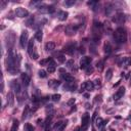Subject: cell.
Wrapping results in <instances>:
<instances>
[{
  "label": "cell",
  "instance_id": "cell-23",
  "mask_svg": "<svg viewBox=\"0 0 131 131\" xmlns=\"http://www.w3.org/2000/svg\"><path fill=\"white\" fill-rule=\"evenodd\" d=\"M104 49H105V52L106 55H110L112 53V46H111L110 43H105L104 46Z\"/></svg>",
  "mask_w": 131,
  "mask_h": 131
},
{
  "label": "cell",
  "instance_id": "cell-21",
  "mask_svg": "<svg viewBox=\"0 0 131 131\" xmlns=\"http://www.w3.org/2000/svg\"><path fill=\"white\" fill-rule=\"evenodd\" d=\"M29 114H30V106L29 105H26L25 106V110L23 112V116H22V119L25 120V119H27L29 117Z\"/></svg>",
  "mask_w": 131,
  "mask_h": 131
},
{
  "label": "cell",
  "instance_id": "cell-1",
  "mask_svg": "<svg viewBox=\"0 0 131 131\" xmlns=\"http://www.w3.org/2000/svg\"><path fill=\"white\" fill-rule=\"evenodd\" d=\"M20 57L18 55V53L13 48L8 51L7 59H6V69L7 72L11 75H15L20 72Z\"/></svg>",
  "mask_w": 131,
  "mask_h": 131
},
{
  "label": "cell",
  "instance_id": "cell-28",
  "mask_svg": "<svg viewBox=\"0 0 131 131\" xmlns=\"http://www.w3.org/2000/svg\"><path fill=\"white\" fill-rule=\"evenodd\" d=\"M52 60V59H50V57H48V59H41L39 61L40 66H48L49 64H50V61Z\"/></svg>",
  "mask_w": 131,
  "mask_h": 131
},
{
  "label": "cell",
  "instance_id": "cell-51",
  "mask_svg": "<svg viewBox=\"0 0 131 131\" xmlns=\"http://www.w3.org/2000/svg\"><path fill=\"white\" fill-rule=\"evenodd\" d=\"M96 115H97V112H95V113H94V115H93V119L96 117Z\"/></svg>",
  "mask_w": 131,
  "mask_h": 131
},
{
  "label": "cell",
  "instance_id": "cell-42",
  "mask_svg": "<svg viewBox=\"0 0 131 131\" xmlns=\"http://www.w3.org/2000/svg\"><path fill=\"white\" fill-rule=\"evenodd\" d=\"M75 3H76L75 0H69V1H66V2H65V4H66V5H68V6H72V5H74Z\"/></svg>",
  "mask_w": 131,
  "mask_h": 131
},
{
  "label": "cell",
  "instance_id": "cell-32",
  "mask_svg": "<svg viewBox=\"0 0 131 131\" xmlns=\"http://www.w3.org/2000/svg\"><path fill=\"white\" fill-rule=\"evenodd\" d=\"M60 94H52L51 95V99L52 101H54V102H57V101H59L60 100Z\"/></svg>",
  "mask_w": 131,
  "mask_h": 131
},
{
  "label": "cell",
  "instance_id": "cell-19",
  "mask_svg": "<svg viewBox=\"0 0 131 131\" xmlns=\"http://www.w3.org/2000/svg\"><path fill=\"white\" fill-rule=\"evenodd\" d=\"M55 48V43L54 42H47L45 44V49L47 51H52Z\"/></svg>",
  "mask_w": 131,
  "mask_h": 131
},
{
  "label": "cell",
  "instance_id": "cell-46",
  "mask_svg": "<svg viewBox=\"0 0 131 131\" xmlns=\"http://www.w3.org/2000/svg\"><path fill=\"white\" fill-rule=\"evenodd\" d=\"M94 85H96V86H100V80H99V79H96L95 81H94Z\"/></svg>",
  "mask_w": 131,
  "mask_h": 131
},
{
  "label": "cell",
  "instance_id": "cell-22",
  "mask_svg": "<svg viewBox=\"0 0 131 131\" xmlns=\"http://www.w3.org/2000/svg\"><path fill=\"white\" fill-rule=\"evenodd\" d=\"M42 38H43V32L41 30H38L35 33V39L37 41H39V42H41V41H42Z\"/></svg>",
  "mask_w": 131,
  "mask_h": 131
},
{
  "label": "cell",
  "instance_id": "cell-17",
  "mask_svg": "<svg viewBox=\"0 0 131 131\" xmlns=\"http://www.w3.org/2000/svg\"><path fill=\"white\" fill-rule=\"evenodd\" d=\"M59 84H60V83H59V81L54 80V79H53V80H50V81L48 82V86H49L50 88H53V89H55V88L59 87Z\"/></svg>",
  "mask_w": 131,
  "mask_h": 131
},
{
  "label": "cell",
  "instance_id": "cell-20",
  "mask_svg": "<svg viewBox=\"0 0 131 131\" xmlns=\"http://www.w3.org/2000/svg\"><path fill=\"white\" fill-rule=\"evenodd\" d=\"M55 71V63L53 60L50 61V64L48 65V67H47V72L48 73H54Z\"/></svg>",
  "mask_w": 131,
  "mask_h": 131
},
{
  "label": "cell",
  "instance_id": "cell-54",
  "mask_svg": "<svg viewBox=\"0 0 131 131\" xmlns=\"http://www.w3.org/2000/svg\"><path fill=\"white\" fill-rule=\"evenodd\" d=\"M92 131H95V130H94V129H92Z\"/></svg>",
  "mask_w": 131,
  "mask_h": 131
},
{
  "label": "cell",
  "instance_id": "cell-13",
  "mask_svg": "<svg viewBox=\"0 0 131 131\" xmlns=\"http://www.w3.org/2000/svg\"><path fill=\"white\" fill-rule=\"evenodd\" d=\"M20 79H22V82H23V85L24 86H29L30 85V82H31V79H30V77H29L28 74L26 73H23L22 75H20Z\"/></svg>",
  "mask_w": 131,
  "mask_h": 131
},
{
  "label": "cell",
  "instance_id": "cell-41",
  "mask_svg": "<svg viewBox=\"0 0 131 131\" xmlns=\"http://www.w3.org/2000/svg\"><path fill=\"white\" fill-rule=\"evenodd\" d=\"M33 23H34V18H30V19L27 20L26 25H27L28 27H30V26H32V25H33Z\"/></svg>",
  "mask_w": 131,
  "mask_h": 131
},
{
  "label": "cell",
  "instance_id": "cell-39",
  "mask_svg": "<svg viewBox=\"0 0 131 131\" xmlns=\"http://www.w3.org/2000/svg\"><path fill=\"white\" fill-rule=\"evenodd\" d=\"M38 74H39V77L40 78H46L47 77V74H46V72H45L44 70H40Z\"/></svg>",
  "mask_w": 131,
  "mask_h": 131
},
{
  "label": "cell",
  "instance_id": "cell-35",
  "mask_svg": "<svg viewBox=\"0 0 131 131\" xmlns=\"http://www.w3.org/2000/svg\"><path fill=\"white\" fill-rule=\"evenodd\" d=\"M25 131H34V127L27 123V124H25Z\"/></svg>",
  "mask_w": 131,
  "mask_h": 131
},
{
  "label": "cell",
  "instance_id": "cell-3",
  "mask_svg": "<svg viewBox=\"0 0 131 131\" xmlns=\"http://www.w3.org/2000/svg\"><path fill=\"white\" fill-rule=\"evenodd\" d=\"M14 41H15V36H14V33L13 32H9L8 34H6L5 36V43H6V46L7 48L9 49H12L14 45Z\"/></svg>",
  "mask_w": 131,
  "mask_h": 131
},
{
  "label": "cell",
  "instance_id": "cell-10",
  "mask_svg": "<svg viewBox=\"0 0 131 131\" xmlns=\"http://www.w3.org/2000/svg\"><path fill=\"white\" fill-rule=\"evenodd\" d=\"M91 61H92V59L90 56L82 57V59L80 60V68L81 69H86L87 67H89V65H90Z\"/></svg>",
  "mask_w": 131,
  "mask_h": 131
},
{
  "label": "cell",
  "instance_id": "cell-36",
  "mask_svg": "<svg viewBox=\"0 0 131 131\" xmlns=\"http://www.w3.org/2000/svg\"><path fill=\"white\" fill-rule=\"evenodd\" d=\"M66 66H67V68H69V69H73L74 60H73V59H69V60H67V63H66Z\"/></svg>",
  "mask_w": 131,
  "mask_h": 131
},
{
  "label": "cell",
  "instance_id": "cell-33",
  "mask_svg": "<svg viewBox=\"0 0 131 131\" xmlns=\"http://www.w3.org/2000/svg\"><path fill=\"white\" fill-rule=\"evenodd\" d=\"M56 56H57L56 59H57V60H59V63L63 64V63H65V61H66V56L64 54H57Z\"/></svg>",
  "mask_w": 131,
  "mask_h": 131
},
{
  "label": "cell",
  "instance_id": "cell-14",
  "mask_svg": "<svg viewBox=\"0 0 131 131\" xmlns=\"http://www.w3.org/2000/svg\"><path fill=\"white\" fill-rule=\"evenodd\" d=\"M66 126H67V121H59L55 124L54 129L56 131H64V129L66 128Z\"/></svg>",
  "mask_w": 131,
  "mask_h": 131
},
{
  "label": "cell",
  "instance_id": "cell-47",
  "mask_svg": "<svg viewBox=\"0 0 131 131\" xmlns=\"http://www.w3.org/2000/svg\"><path fill=\"white\" fill-rule=\"evenodd\" d=\"M32 101H33V102H38V101H39L38 97H37V96H33V97H32Z\"/></svg>",
  "mask_w": 131,
  "mask_h": 131
},
{
  "label": "cell",
  "instance_id": "cell-48",
  "mask_svg": "<svg viewBox=\"0 0 131 131\" xmlns=\"http://www.w3.org/2000/svg\"><path fill=\"white\" fill-rule=\"evenodd\" d=\"M0 4H1V8L3 9V8L5 7V5H6V2H4V1H2V0H1V1H0Z\"/></svg>",
  "mask_w": 131,
  "mask_h": 131
},
{
  "label": "cell",
  "instance_id": "cell-15",
  "mask_svg": "<svg viewBox=\"0 0 131 131\" xmlns=\"http://www.w3.org/2000/svg\"><path fill=\"white\" fill-rule=\"evenodd\" d=\"M61 77H63V79L66 81V83H73L74 80H75L74 77L69 73H64L63 75H61Z\"/></svg>",
  "mask_w": 131,
  "mask_h": 131
},
{
  "label": "cell",
  "instance_id": "cell-6",
  "mask_svg": "<svg viewBox=\"0 0 131 131\" xmlns=\"http://www.w3.org/2000/svg\"><path fill=\"white\" fill-rule=\"evenodd\" d=\"M76 49V44L75 42H70L68 44H66L65 46L63 47V51L66 52L67 54H73L74 51Z\"/></svg>",
  "mask_w": 131,
  "mask_h": 131
},
{
  "label": "cell",
  "instance_id": "cell-37",
  "mask_svg": "<svg viewBox=\"0 0 131 131\" xmlns=\"http://www.w3.org/2000/svg\"><path fill=\"white\" fill-rule=\"evenodd\" d=\"M29 5L30 6H37V8H38L39 6H41V2L40 1H31Z\"/></svg>",
  "mask_w": 131,
  "mask_h": 131
},
{
  "label": "cell",
  "instance_id": "cell-4",
  "mask_svg": "<svg viewBox=\"0 0 131 131\" xmlns=\"http://www.w3.org/2000/svg\"><path fill=\"white\" fill-rule=\"evenodd\" d=\"M28 38H29V33H28V31L24 30L20 37V45L22 48H25L28 45V43H29Z\"/></svg>",
  "mask_w": 131,
  "mask_h": 131
},
{
  "label": "cell",
  "instance_id": "cell-40",
  "mask_svg": "<svg viewBox=\"0 0 131 131\" xmlns=\"http://www.w3.org/2000/svg\"><path fill=\"white\" fill-rule=\"evenodd\" d=\"M85 70H86V74H87V75H90V74H92V73H93V71H94V69L91 67V66H89V67H87Z\"/></svg>",
  "mask_w": 131,
  "mask_h": 131
},
{
  "label": "cell",
  "instance_id": "cell-26",
  "mask_svg": "<svg viewBox=\"0 0 131 131\" xmlns=\"http://www.w3.org/2000/svg\"><path fill=\"white\" fill-rule=\"evenodd\" d=\"M94 89V83L91 81H86V90L87 91H92V90Z\"/></svg>",
  "mask_w": 131,
  "mask_h": 131
},
{
  "label": "cell",
  "instance_id": "cell-27",
  "mask_svg": "<svg viewBox=\"0 0 131 131\" xmlns=\"http://www.w3.org/2000/svg\"><path fill=\"white\" fill-rule=\"evenodd\" d=\"M38 12L40 13H48V6L46 5H41L38 7Z\"/></svg>",
  "mask_w": 131,
  "mask_h": 131
},
{
  "label": "cell",
  "instance_id": "cell-30",
  "mask_svg": "<svg viewBox=\"0 0 131 131\" xmlns=\"http://www.w3.org/2000/svg\"><path fill=\"white\" fill-rule=\"evenodd\" d=\"M114 10V7L112 5V3L111 4H108V5L105 6V14H111V12Z\"/></svg>",
  "mask_w": 131,
  "mask_h": 131
},
{
  "label": "cell",
  "instance_id": "cell-11",
  "mask_svg": "<svg viewBox=\"0 0 131 131\" xmlns=\"http://www.w3.org/2000/svg\"><path fill=\"white\" fill-rule=\"evenodd\" d=\"M15 15L19 16V18H26V16L29 15V11L23 7H18L15 9Z\"/></svg>",
  "mask_w": 131,
  "mask_h": 131
},
{
  "label": "cell",
  "instance_id": "cell-24",
  "mask_svg": "<svg viewBox=\"0 0 131 131\" xmlns=\"http://www.w3.org/2000/svg\"><path fill=\"white\" fill-rule=\"evenodd\" d=\"M19 126H20V123L18 120H14L12 121V125H11V128H10V131H18L19 129Z\"/></svg>",
  "mask_w": 131,
  "mask_h": 131
},
{
  "label": "cell",
  "instance_id": "cell-7",
  "mask_svg": "<svg viewBox=\"0 0 131 131\" xmlns=\"http://www.w3.org/2000/svg\"><path fill=\"white\" fill-rule=\"evenodd\" d=\"M78 31V26L76 25H69V26L66 27L65 33L67 36H74Z\"/></svg>",
  "mask_w": 131,
  "mask_h": 131
},
{
  "label": "cell",
  "instance_id": "cell-44",
  "mask_svg": "<svg viewBox=\"0 0 131 131\" xmlns=\"http://www.w3.org/2000/svg\"><path fill=\"white\" fill-rule=\"evenodd\" d=\"M85 90H86V82H84V83L81 85V87H80V92H84Z\"/></svg>",
  "mask_w": 131,
  "mask_h": 131
},
{
  "label": "cell",
  "instance_id": "cell-49",
  "mask_svg": "<svg viewBox=\"0 0 131 131\" xmlns=\"http://www.w3.org/2000/svg\"><path fill=\"white\" fill-rule=\"evenodd\" d=\"M74 102H75V99H74V98H72L71 100H69V102H68V104H69L70 105H73V104H74Z\"/></svg>",
  "mask_w": 131,
  "mask_h": 131
},
{
  "label": "cell",
  "instance_id": "cell-8",
  "mask_svg": "<svg viewBox=\"0 0 131 131\" xmlns=\"http://www.w3.org/2000/svg\"><path fill=\"white\" fill-rule=\"evenodd\" d=\"M10 87H11L12 90H13V92L16 93V95H19V94L22 93V88H20V85L19 84V82L16 80H12L11 81Z\"/></svg>",
  "mask_w": 131,
  "mask_h": 131
},
{
  "label": "cell",
  "instance_id": "cell-2",
  "mask_svg": "<svg viewBox=\"0 0 131 131\" xmlns=\"http://www.w3.org/2000/svg\"><path fill=\"white\" fill-rule=\"evenodd\" d=\"M114 39L117 43L123 44L127 41V33L124 28H118L114 32Z\"/></svg>",
  "mask_w": 131,
  "mask_h": 131
},
{
  "label": "cell",
  "instance_id": "cell-9",
  "mask_svg": "<svg viewBox=\"0 0 131 131\" xmlns=\"http://www.w3.org/2000/svg\"><path fill=\"white\" fill-rule=\"evenodd\" d=\"M125 20H126L125 14L122 13V12H119V13H117V14L113 18V22L116 23V24L121 25V24H123V23L125 22Z\"/></svg>",
  "mask_w": 131,
  "mask_h": 131
},
{
  "label": "cell",
  "instance_id": "cell-52",
  "mask_svg": "<svg viewBox=\"0 0 131 131\" xmlns=\"http://www.w3.org/2000/svg\"><path fill=\"white\" fill-rule=\"evenodd\" d=\"M79 130H80V128H79V127H77V128L75 129V131H79Z\"/></svg>",
  "mask_w": 131,
  "mask_h": 131
},
{
  "label": "cell",
  "instance_id": "cell-50",
  "mask_svg": "<svg viewBox=\"0 0 131 131\" xmlns=\"http://www.w3.org/2000/svg\"><path fill=\"white\" fill-rule=\"evenodd\" d=\"M80 52H81V53H84V52H85V50H84V48H83V47H81V48H80Z\"/></svg>",
  "mask_w": 131,
  "mask_h": 131
},
{
  "label": "cell",
  "instance_id": "cell-34",
  "mask_svg": "<svg viewBox=\"0 0 131 131\" xmlns=\"http://www.w3.org/2000/svg\"><path fill=\"white\" fill-rule=\"evenodd\" d=\"M96 68L99 70V71H102L104 70V60H99V61H97V64H96Z\"/></svg>",
  "mask_w": 131,
  "mask_h": 131
},
{
  "label": "cell",
  "instance_id": "cell-45",
  "mask_svg": "<svg viewBox=\"0 0 131 131\" xmlns=\"http://www.w3.org/2000/svg\"><path fill=\"white\" fill-rule=\"evenodd\" d=\"M31 56H32L33 59H38V53H37V52L34 50V51H33V53L31 54Z\"/></svg>",
  "mask_w": 131,
  "mask_h": 131
},
{
  "label": "cell",
  "instance_id": "cell-18",
  "mask_svg": "<svg viewBox=\"0 0 131 131\" xmlns=\"http://www.w3.org/2000/svg\"><path fill=\"white\" fill-rule=\"evenodd\" d=\"M33 51H34V41H33V39H32V40L29 41V43H28V53L31 55L33 53Z\"/></svg>",
  "mask_w": 131,
  "mask_h": 131
},
{
  "label": "cell",
  "instance_id": "cell-12",
  "mask_svg": "<svg viewBox=\"0 0 131 131\" xmlns=\"http://www.w3.org/2000/svg\"><path fill=\"white\" fill-rule=\"evenodd\" d=\"M124 94H125V87H120V88L117 90V92L115 93L114 99H115V100L120 99V98H122L123 96H124Z\"/></svg>",
  "mask_w": 131,
  "mask_h": 131
},
{
  "label": "cell",
  "instance_id": "cell-25",
  "mask_svg": "<svg viewBox=\"0 0 131 131\" xmlns=\"http://www.w3.org/2000/svg\"><path fill=\"white\" fill-rule=\"evenodd\" d=\"M68 15H69V13L67 11H59V19L60 20H66L68 19Z\"/></svg>",
  "mask_w": 131,
  "mask_h": 131
},
{
  "label": "cell",
  "instance_id": "cell-53",
  "mask_svg": "<svg viewBox=\"0 0 131 131\" xmlns=\"http://www.w3.org/2000/svg\"><path fill=\"white\" fill-rule=\"evenodd\" d=\"M129 84L131 85V77H130V82H129Z\"/></svg>",
  "mask_w": 131,
  "mask_h": 131
},
{
  "label": "cell",
  "instance_id": "cell-16",
  "mask_svg": "<svg viewBox=\"0 0 131 131\" xmlns=\"http://www.w3.org/2000/svg\"><path fill=\"white\" fill-rule=\"evenodd\" d=\"M14 104V94L12 91L7 93V105L9 106H12Z\"/></svg>",
  "mask_w": 131,
  "mask_h": 131
},
{
  "label": "cell",
  "instance_id": "cell-29",
  "mask_svg": "<svg viewBox=\"0 0 131 131\" xmlns=\"http://www.w3.org/2000/svg\"><path fill=\"white\" fill-rule=\"evenodd\" d=\"M123 65H124V67H129V66H131V57H124V59H123L122 66Z\"/></svg>",
  "mask_w": 131,
  "mask_h": 131
},
{
  "label": "cell",
  "instance_id": "cell-38",
  "mask_svg": "<svg viewBox=\"0 0 131 131\" xmlns=\"http://www.w3.org/2000/svg\"><path fill=\"white\" fill-rule=\"evenodd\" d=\"M95 122H96V126H98V127L104 126V120H102L101 118H97Z\"/></svg>",
  "mask_w": 131,
  "mask_h": 131
},
{
  "label": "cell",
  "instance_id": "cell-31",
  "mask_svg": "<svg viewBox=\"0 0 131 131\" xmlns=\"http://www.w3.org/2000/svg\"><path fill=\"white\" fill-rule=\"evenodd\" d=\"M112 76H113V71L111 69H109L108 71H106V73H105V80L110 81L111 78H112Z\"/></svg>",
  "mask_w": 131,
  "mask_h": 131
},
{
  "label": "cell",
  "instance_id": "cell-5",
  "mask_svg": "<svg viewBox=\"0 0 131 131\" xmlns=\"http://www.w3.org/2000/svg\"><path fill=\"white\" fill-rule=\"evenodd\" d=\"M89 122H90V116H89V114H88V113H85L83 116H82V119H81V123H82L81 129L83 130V131H85L86 129L88 128Z\"/></svg>",
  "mask_w": 131,
  "mask_h": 131
},
{
  "label": "cell",
  "instance_id": "cell-43",
  "mask_svg": "<svg viewBox=\"0 0 131 131\" xmlns=\"http://www.w3.org/2000/svg\"><path fill=\"white\" fill-rule=\"evenodd\" d=\"M55 11V8L53 5H49L48 6V13H53V12Z\"/></svg>",
  "mask_w": 131,
  "mask_h": 131
}]
</instances>
